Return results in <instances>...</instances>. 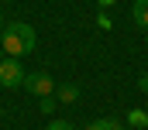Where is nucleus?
Listing matches in <instances>:
<instances>
[{
    "mask_svg": "<svg viewBox=\"0 0 148 130\" xmlns=\"http://www.w3.org/2000/svg\"><path fill=\"white\" fill-rule=\"evenodd\" d=\"M127 127H131V130L148 127V113H145V110H131V113H127Z\"/></svg>",
    "mask_w": 148,
    "mask_h": 130,
    "instance_id": "obj_6",
    "label": "nucleus"
},
{
    "mask_svg": "<svg viewBox=\"0 0 148 130\" xmlns=\"http://www.w3.org/2000/svg\"><path fill=\"white\" fill-rule=\"evenodd\" d=\"M131 17H134V24H138V28H145V31H148V0H134Z\"/></svg>",
    "mask_w": 148,
    "mask_h": 130,
    "instance_id": "obj_4",
    "label": "nucleus"
},
{
    "mask_svg": "<svg viewBox=\"0 0 148 130\" xmlns=\"http://www.w3.org/2000/svg\"><path fill=\"white\" fill-rule=\"evenodd\" d=\"M83 130H117V123L114 120H93L90 127H83Z\"/></svg>",
    "mask_w": 148,
    "mask_h": 130,
    "instance_id": "obj_7",
    "label": "nucleus"
},
{
    "mask_svg": "<svg viewBox=\"0 0 148 130\" xmlns=\"http://www.w3.org/2000/svg\"><path fill=\"white\" fill-rule=\"evenodd\" d=\"M0 21H3V17H0Z\"/></svg>",
    "mask_w": 148,
    "mask_h": 130,
    "instance_id": "obj_16",
    "label": "nucleus"
},
{
    "mask_svg": "<svg viewBox=\"0 0 148 130\" xmlns=\"http://www.w3.org/2000/svg\"><path fill=\"white\" fill-rule=\"evenodd\" d=\"M24 79H28V72H24L21 58H3L0 62V86L14 89V86H24Z\"/></svg>",
    "mask_w": 148,
    "mask_h": 130,
    "instance_id": "obj_2",
    "label": "nucleus"
},
{
    "mask_svg": "<svg viewBox=\"0 0 148 130\" xmlns=\"http://www.w3.org/2000/svg\"><path fill=\"white\" fill-rule=\"evenodd\" d=\"M114 3H117V0H100V7H103V10H107V7H114Z\"/></svg>",
    "mask_w": 148,
    "mask_h": 130,
    "instance_id": "obj_12",
    "label": "nucleus"
},
{
    "mask_svg": "<svg viewBox=\"0 0 148 130\" xmlns=\"http://www.w3.org/2000/svg\"><path fill=\"white\" fill-rule=\"evenodd\" d=\"M55 103H59L55 96H41V103H38V106H41V113H52V110H55Z\"/></svg>",
    "mask_w": 148,
    "mask_h": 130,
    "instance_id": "obj_8",
    "label": "nucleus"
},
{
    "mask_svg": "<svg viewBox=\"0 0 148 130\" xmlns=\"http://www.w3.org/2000/svg\"><path fill=\"white\" fill-rule=\"evenodd\" d=\"M117 130H124V127H117Z\"/></svg>",
    "mask_w": 148,
    "mask_h": 130,
    "instance_id": "obj_15",
    "label": "nucleus"
},
{
    "mask_svg": "<svg viewBox=\"0 0 148 130\" xmlns=\"http://www.w3.org/2000/svg\"><path fill=\"white\" fill-rule=\"evenodd\" d=\"M35 28L31 24H24V21H14V24H7L3 34H0V48L10 55V58H21V55H31L35 51Z\"/></svg>",
    "mask_w": 148,
    "mask_h": 130,
    "instance_id": "obj_1",
    "label": "nucleus"
},
{
    "mask_svg": "<svg viewBox=\"0 0 148 130\" xmlns=\"http://www.w3.org/2000/svg\"><path fill=\"white\" fill-rule=\"evenodd\" d=\"M138 89H141V93H148V72L141 75V79H138Z\"/></svg>",
    "mask_w": 148,
    "mask_h": 130,
    "instance_id": "obj_11",
    "label": "nucleus"
},
{
    "mask_svg": "<svg viewBox=\"0 0 148 130\" xmlns=\"http://www.w3.org/2000/svg\"><path fill=\"white\" fill-rule=\"evenodd\" d=\"M55 99H59V103H76V99H79V86H73V82H62V86L55 89Z\"/></svg>",
    "mask_w": 148,
    "mask_h": 130,
    "instance_id": "obj_5",
    "label": "nucleus"
},
{
    "mask_svg": "<svg viewBox=\"0 0 148 130\" xmlns=\"http://www.w3.org/2000/svg\"><path fill=\"white\" fill-rule=\"evenodd\" d=\"M45 130H76V127L69 123V120H52V123H48Z\"/></svg>",
    "mask_w": 148,
    "mask_h": 130,
    "instance_id": "obj_9",
    "label": "nucleus"
},
{
    "mask_svg": "<svg viewBox=\"0 0 148 130\" xmlns=\"http://www.w3.org/2000/svg\"><path fill=\"white\" fill-rule=\"evenodd\" d=\"M0 3H3V0H0Z\"/></svg>",
    "mask_w": 148,
    "mask_h": 130,
    "instance_id": "obj_17",
    "label": "nucleus"
},
{
    "mask_svg": "<svg viewBox=\"0 0 148 130\" xmlns=\"http://www.w3.org/2000/svg\"><path fill=\"white\" fill-rule=\"evenodd\" d=\"M0 62H3V48H0Z\"/></svg>",
    "mask_w": 148,
    "mask_h": 130,
    "instance_id": "obj_13",
    "label": "nucleus"
},
{
    "mask_svg": "<svg viewBox=\"0 0 148 130\" xmlns=\"http://www.w3.org/2000/svg\"><path fill=\"white\" fill-rule=\"evenodd\" d=\"M145 48H148V38H145Z\"/></svg>",
    "mask_w": 148,
    "mask_h": 130,
    "instance_id": "obj_14",
    "label": "nucleus"
},
{
    "mask_svg": "<svg viewBox=\"0 0 148 130\" xmlns=\"http://www.w3.org/2000/svg\"><path fill=\"white\" fill-rule=\"evenodd\" d=\"M110 24H114V21L107 17V10H100V14H97V28H100V31H107Z\"/></svg>",
    "mask_w": 148,
    "mask_h": 130,
    "instance_id": "obj_10",
    "label": "nucleus"
},
{
    "mask_svg": "<svg viewBox=\"0 0 148 130\" xmlns=\"http://www.w3.org/2000/svg\"><path fill=\"white\" fill-rule=\"evenodd\" d=\"M24 86H28V93H35L38 99H41V96H55V82H52L48 72H28Z\"/></svg>",
    "mask_w": 148,
    "mask_h": 130,
    "instance_id": "obj_3",
    "label": "nucleus"
}]
</instances>
